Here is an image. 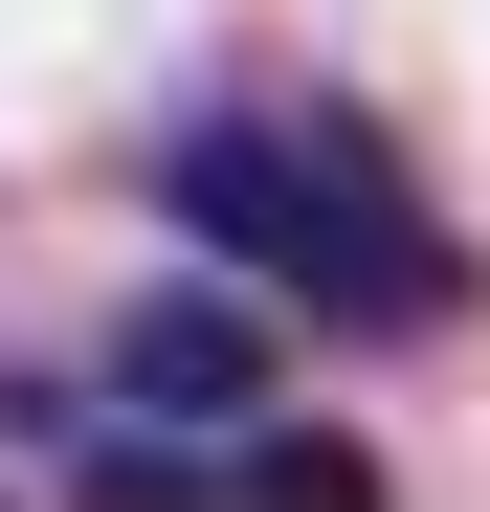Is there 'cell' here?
Returning a JSON list of instances; mask_svg holds the SVG:
<instances>
[{
  "label": "cell",
  "mask_w": 490,
  "mask_h": 512,
  "mask_svg": "<svg viewBox=\"0 0 490 512\" xmlns=\"http://www.w3.org/2000/svg\"><path fill=\"white\" fill-rule=\"evenodd\" d=\"M156 201H179V245H223V268L268 312H312V334H424L468 290L424 179L379 156V112H201L156 156Z\"/></svg>",
  "instance_id": "6da1fadb"
},
{
  "label": "cell",
  "mask_w": 490,
  "mask_h": 512,
  "mask_svg": "<svg viewBox=\"0 0 490 512\" xmlns=\"http://www.w3.org/2000/svg\"><path fill=\"white\" fill-rule=\"evenodd\" d=\"M245 401H268V290H156L112 334V423H156V446H245Z\"/></svg>",
  "instance_id": "7a4b0ae2"
},
{
  "label": "cell",
  "mask_w": 490,
  "mask_h": 512,
  "mask_svg": "<svg viewBox=\"0 0 490 512\" xmlns=\"http://www.w3.org/2000/svg\"><path fill=\"white\" fill-rule=\"evenodd\" d=\"M245 512H379V446H335V423H268V446H245Z\"/></svg>",
  "instance_id": "3957f363"
}]
</instances>
